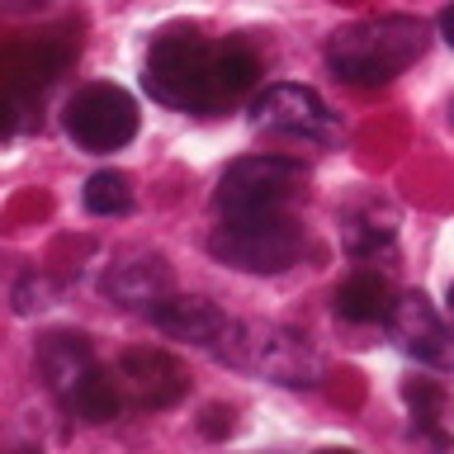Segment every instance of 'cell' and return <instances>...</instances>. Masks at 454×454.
Here are the masks:
<instances>
[{
  "instance_id": "obj_2",
  "label": "cell",
  "mask_w": 454,
  "mask_h": 454,
  "mask_svg": "<svg viewBox=\"0 0 454 454\" xmlns=\"http://www.w3.org/2000/svg\"><path fill=\"white\" fill-rule=\"evenodd\" d=\"M426 52V24L417 14H379L346 24L326 43V67L346 85H388Z\"/></svg>"
},
{
  "instance_id": "obj_18",
  "label": "cell",
  "mask_w": 454,
  "mask_h": 454,
  "mask_svg": "<svg viewBox=\"0 0 454 454\" xmlns=\"http://www.w3.org/2000/svg\"><path fill=\"white\" fill-rule=\"evenodd\" d=\"M57 298H62V284L52 275H24L14 284V312L20 317H34V312H48Z\"/></svg>"
},
{
  "instance_id": "obj_8",
  "label": "cell",
  "mask_w": 454,
  "mask_h": 454,
  "mask_svg": "<svg viewBox=\"0 0 454 454\" xmlns=\"http://www.w3.org/2000/svg\"><path fill=\"white\" fill-rule=\"evenodd\" d=\"M251 123L265 133H284V137H303V142H336L340 123L336 114L322 105L317 90L308 85H265L251 99Z\"/></svg>"
},
{
  "instance_id": "obj_1",
  "label": "cell",
  "mask_w": 454,
  "mask_h": 454,
  "mask_svg": "<svg viewBox=\"0 0 454 454\" xmlns=\"http://www.w3.org/2000/svg\"><path fill=\"white\" fill-rule=\"evenodd\" d=\"M142 90L166 109L184 114H218L227 109L218 85V48L190 24H170L152 38L147 67H142Z\"/></svg>"
},
{
  "instance_id": "obj_3",
  "label": "cell",
  "mask_w": 454,
  "mask_h": 454,
  "mask_svg": "<svg viewBox=\"0 0 454 454\" xmlns=\"http://www.w3.org/2000/svg\"><path fill=\"white\" fill-rule=\"evenodd\" d=\"M38 374L57 403L85 426H105L123 411L119 383L95 360V346L85 332H48L38 340Z\"/></svg>"
},
{
  "instance_id": "obj_13",
  "label": "cell",
  "mask_w": 454,
  "mask_h": 454,
  "mask_svg": "<svg viewBox=\"0 0 454 454\" xmlns=\"http://www.w3.org/2000/svg\"><path fill=\"white\" fill-rule=\"evenodd\" d=\"M393 284L379 275V270H355V275L336 289L332 298V308H336V317L340 322H388V312H393Z\"/></svg>"
},
{
  "instance_id": "obj_5",
  "label": "cell",
  "mask_w": 454,
  "mask_h": 454,
  "mask_svg": "<svg viewBox=\"0 0 454 454\" xmlns=\"http://www.w3.org/2000/svg\"><path fill=\"white\" fill-rule=\"evenodd\" d=\"M208 255L247 275H279L303 255V227L289 213H223L208 232Z\"/></svg>"
},
{
  "instance_id": "obj_4",
  "label": "cell",
  "mask_w": 454,
  "mask_h": 454,
  "mask_svg": "<svg viewBox=\"0 0 454 454\" xmlns=\"http://www.w3.org/2000/svg\"><path fill=\"white\" fill-rule=\"evenodd\" d=\"M218 360L247 374H261L279 388H312L322 379V360L308 346V336L289 332L279 322H227L218 336Z\"/></svg>"
},
{
  "instance_id": "obj_19",
  "label": "cell",
  "mask_w": 454,
  "mask_h": 454,
  "mask_svg": "<svg viewBox=\"0 0 454 454\" xmlns=\"http://www.w3.org/2000/svg\"><path fill=\"white\" fill-rule=\"evenodd\" d=\"M199 431L213 435V440L227 435V431H232V407H204V421H199Z\"/></svg>"
},
{
  "instance_id": "obj_20",
  "label": "cell",
  "mask_w": 454,
  "mask_h": 454,
  "mask_svg": "<svg viewBox=\"0 0 454 454\" xmlns=\"http://www.w3.org/2000/svg\"><path fill=\"white\" fill-rule=\"evenodd\" d=\"M440 38L454 48V5H445V14H440Z\"/></svg>"
},
{
  "instance_id": "obj_10",
  "label": "cell",
  "mask_w": 454,
  "mask_h": 454,
  "mask_svg": "<svg viewBox=\"0 0 454 454\" xmlns=\"http://www.w3.org/2000/svg\"><path fill=\"white\" fill-rule=\"evenodd\" d=\"M119 383L128 388V397H133V407H176L184 388H190V379H184V364L176 360V355L166 350H123L119 355Z\"/></svg>"
},
{
  "instance_id": "obj_9",
  "label": "cell",
  "mask_w": 454,
  "mask_h": 454,
  "mask_svg": "<svg viewBox=\"0 0 454 454\" xmlns=\"http://www.w3.org/2000/svg\"><path fill=\"white\" fill-rule=\"evenodd\" d=\"M388 326H393L397 346H403L411 360H421L431 369H454V326L440 317L435 303L421 289L393 298Z\"/></svg>"
},
{
  "instance_id": "obj_7",
  "label": "cell",
  "mask_w": 454,
  "mask_h": 454,
  "mask_svg": "<svg viewBox=\"0 0 454 454\" xmlns=\"http://www.w3.org/2000/svg\"><path fill=\"white\" fill-rule=\"evenodd\" d=\"M308 170L294 156H241L218 180V208L232 213H284L289 199L303 194Z\"/></svg>"
},
{
  "instance_id": "obj_12",
  "label": "cell",
  "mask_w": 454,
  "mask_h": 454,
  "mask_svg": "<svg viewBox=\"0 0 454 454\" xmlns=\"http://www.w3.org/2000/svg\"><path fill=\"white\" fill-rule=\"evenodd\" d=\"M99 294H105L109 303H119V308L147 312L156 298L170 294V265L161 261V255H123V261H114L105 270Z\"/></svg>"
},
{
  "instance_id": "obj_22",
  "label": "cell",
  "mask_w": 454,
  "mask_h": 454,
  "mask_svg": "<svg viewBox=\"0 0 454 454\" xmlns=\"http://www.w3.org/2000/svg\"><path fill=\"white\" fill-rule=\"evenodd\" d=\"M450 119H454V105H450Z\"/></svg>"
},
{
  "instance_id": "obj_16",
  "label": "cell",
  "mask_w": 454,
  "mask_h": 454,
  "mask_svg": "<svg viewBox=\"0 0 454 454\" xmlns=\"http://www.w3.org/2000/svg\"><path fill=\"white\" fill-rule=\"evenodd\" d=\"M255 81H261V57H255L251 48H241V43H232V48H218V85H223V99L232 105V99L251 95Z\"/></svg>"
},
{
  "instance_id": "obj_14",
  "label": "cell",
  "mask_w": 454,
  "mask_h": 454,
  "mask_svg": "<svg viewBox=\"0 0 454 454\" xmlns=\"http://www.w3.org/2000/svg\"><path fill=\"white\" fill-rule=\"evenodd\" d=\"M393 232H397L393 208H379V204H364L360 213H350V218H346V247H350V255H360V261L388 251Z\"/></svg>"
},
{
  "instance_id": "obj_15",
  "label": "cell",
  "mask_w": 454,
  "mask_h": 454,
  "mask_svg": "<svg viewBox=\"0 0 454 454\" xmlns=\"http://www.w3.org/2000/svg\"><path fill=\"white\" fill-rule=\"evenodd\" d=\"M81 204H85V213H95V218H123V213L133 208V180H128L123 170H95L81 190Z\"/></svg>"
},
{
  "instance_id": "obj_11",
  "label": "cell",
  "mask_w": 454,
  "mask_h": 454,
  "mask_svg": "<svg viewBox=\"0 0 454 454\" xmlns=\"http://www.w3.org/2000/svg\"><path fill=\"white\" fill-rule=\"evenodd\" d=\"M147 317L156 332H166L170 340H190V346H218V336L227 332V317L218 303L199 294H166L147 308Z\"/></svg>"
},
{
  "instance_id": "obj_6",
  "label": "cell",
  "mask_w": 454,
  "mask_h": 454,
  "mask_svg": "<svg viewBox=\"0 0 454 454\" xmlns=\"http://www.w3.org/2000/svg\"><path fill=\"white\" fill-rule=\"evenodd\" d=\"M62 128L81 152L105 156V152H119L137 137V105H133V95H128L123 85L90 81L67 99Z\"/></svg>"
},
{
  "instance_id": "obj_21",
  "label": "cell",
  "mask_w": 454,
  "mask_h": 454,
  "mask_svg": "<svg viewBox=\"0 0 454 454\" xmlns=\"http://www.w3.org/2000/svg\"><path fill=\"white\" fill-rule=\"evenodd\" d=\"M445 298H450V312H454V284H450V294H445Z\"/></svg>"
},
{
  "instance_id": "obj_17",
  "label": "cell",
  "mask_w": 454,
  "mask_h": 454,
  "mask_svg": "<svg viewBox=\"0 0 454 454\" xmlns=\"http://www.w3.org/2000/svg\"><path fill=\"white\" fill-rule=\"evenodd\" d=\"M403 397H407V407H411V421H417L431 440H445V431H435V426L450 417L445 388H440V383H431V379H407V383H403Z\"/></svg>"
}]
</instances>
